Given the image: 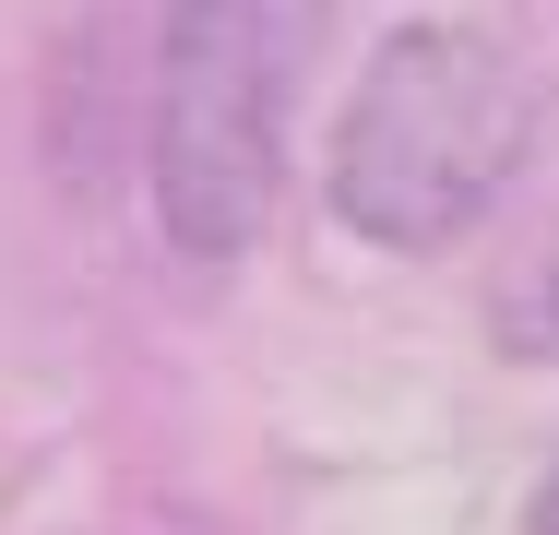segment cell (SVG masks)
<instances>
[{
    "mask_svg": "<svg viewBox=\"0 0 559 535\" xmlns=\"http://www.w3.org/2000/svg\"><path fill=\"white\" fill-rule=\"evenodd\" d=\"M536 72L488 24H405L369 48L357 96L322 155V203L369 250H452L476 214L524 179Z\"/></svg>",
    "mask_w": 559,
    "mask_h": 535,
    "instance_id": "cell-1",
    "label": "cell"
},
{
    "mask_svg": "<svg viewBox=\"0 0 559 535\" xmlns=\"http://www.w3.org/2000/svg\"><path fill=\"white\" fill-rule=\"evenodd\" d=\"M322 12L334 0H167L143 167H155V214L191 262H238L274 226L286 119H298V84H310Z\"/></svg>",
    "mask_w": 559,
    "mask_h": 535,
    "instance_id": "cell-2",
    "label": "cell"
},
{
    "mask_svg": "<svg viewBox=\"0 0 559 535\" xmlns=\"http://www.w3.org/2000/svg\"><path fill=\"white\" fill-rule=\"evenodd\" d=\"M488 333H500V357H536L559 369V226L500 274V298H488Z\"/></svg>",
    "mask_w": 559,
    "mask_h": 535,
    "instance_id": "cell-3",
    "label": "cell"
},
{
    "mask_svg": "<svg viewBox=\"0 0 559 535\" xmlns=\"http://www.w3.org/2000/svg\"><path fill=\"white\" fill-rule=\"evenodd\" d=\"M524 535H559V476H536V500H524Z\"/></svg>",
    "mask_w": 559,
    "mask_h": 535,
    "instance_id": "cell-4",
    "label": "cell"
},
{
    "mask_svg": "<svg viewBox=\"0 0 559 535\" xmlns=\"http://www.w3.org/2000/svg\"><path fill=\"white\" fill-rule=\"evenodd\" d=\"M536 12H548V24H559V0H536Z\"/></svg>",
    "mask_w": 559,
    "mask_h": 535,
    "instance_id": "cell-5",
    "label": "cell"
}]
</instances>
